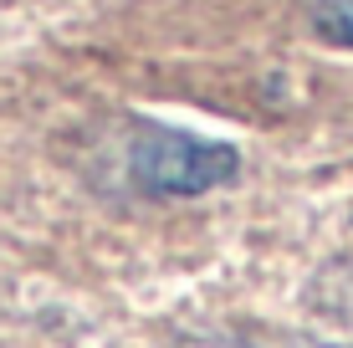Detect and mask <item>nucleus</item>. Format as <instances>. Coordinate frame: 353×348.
I'll use <instances>...</instances> for the list:
<instances>
[{
	"label": "nucleus",
	"instance_id": "f257e3e1",
	"mask_svg": "<svg viewBox=\"0 0 353 348\" xmlns=\"http://www.w3.org/2000/svg\"><path fill=\"white\" fill-rule=\"evenodd\" d=\"M241 174V154L230 143L194 139L185 128L143 123L128 143V179L143 195H205Z\"/></svg>",
	"mask_w": 353,
	"mask_h": 348
},
{
	"label": "nucleus",
	"instance_id": "f03ea898",
	"mask_svg": "<svg viewBox=\"0 0 353 348\" xmlns=\"http://www.w3.org/2000/svg\"><path fill=\"white\" fill-rule=\"evenodd\" d=\"M312 31L353 52V0H312Z\"/></svg>",
	"mask_w": 353,
	"mask_h": 348
},
{
	"label": "nucleus",
	"instance_id": "7ed1b4c3",
	"mask_svg": "<svg viewBox=\"0 0 353 348\" xmlns=\"http://www.w3.org/2000/svg\"><path fill=\"white\" fill-rule=\"evenodd\" d=\"M266 348H338V343H318V338H276Z\"/></svg>",
	"mask_w": 353,
	"mask_h": 348
},
{
	"label": "nucleus",
	"instance_id": "20e7f679",
	"mask_svg": "<svg viewBox=\"0 0 353 348\" xmlns=\"http://www.w3.org/2000/svg\"><path fill=\"white\" fill-rule=\"evenodd\" d=\"M200 348H241V343H200Z\"/></svg>",
	"mask_w": 353,
	"mask_h": 348
}]
</instances>
